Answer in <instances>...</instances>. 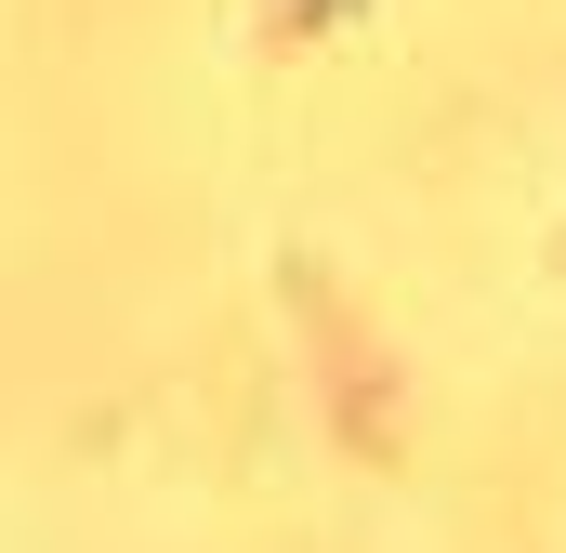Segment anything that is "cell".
<instances>
[{"instance_id":"cell-1","label":"cell","mask_w":566,"mask_h":553,"mask_svg":"<svg viewBox=\"0 0 566 553\" xmlns=\"http://www.w3.org/2000/svg\"><path fill=\"white\" fill-rule=\"evenodd\" d=\"M290 13H343V0H290Z\"/></svg>"}]
</instances>
